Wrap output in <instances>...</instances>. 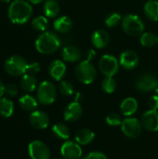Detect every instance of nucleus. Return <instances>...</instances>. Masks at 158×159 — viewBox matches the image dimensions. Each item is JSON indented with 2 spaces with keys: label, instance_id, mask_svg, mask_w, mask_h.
<instances>
[{
  "label": "nucleus",
  "instance_id": "nucleus-1",
  "mask_svg": "<svg viewBox=\"0 0 158 159\" xmlns=\"http://www.w3.org/2000/svg\"><path fill=\"white\" fill-rule=\"evenodd\" d=\"M33 14V7L31 3L25 0H13L8 7L7 15L9 20L14 24L26 23Z\"/></svg>",
  "mask_w": 158,
  "mask_h": 159
},
{
  "label": "nucleus",
  "instance_id": "nucleus-2",
  "mask_svg": "<svg viewBox=\"0 0 158 159\" xmlns=\"http://www.w3.org/2000/svg\"><path fill=\"white\" fill-rule=\"evenodd\" d=\"M61 43V39L57 34L51 31H46L38 35L34 46L39 53L44 55H50L60 48Z\"/></svg>",
  "mask_w": 158,
  "mask_h": 159
},
{
  "label": "nucleus",
  "instance_id": "nucleus-3",
  "mask_svg": "<svg viewBox=\"0 0 158 159\" xmlns=\"http://www.w3.org/2000/svg\"><path fill=\"white\" fill-rule=\"evenodd\" d=\"M122 30L130 36L141 35L144 32V22L142 19L136 14H128L122 18Z\"/></svg>",
  "mask_w": 158,
  "mask_h": 159
},
{
  "label": "nucleus",
  "instance_id": "nucleus-4",
  "mask_svg": "<svg viewBox=\"0 0 158 159\" xmlns=\"http://www.w3.org/2000/svg\"><path fill=\"white\" fill-rule=\"evenodd\" d=\"M27 65L28 63L24 58L19 55H12L6 60L4 63V69L7 75L18 77L22 76L27 73Z\"/></svg>",
  "mask_w": 158,
  "mask_h": 159
},
{
  "label": "nucleus",
  "instance_id": "nucleus-5",
  "mask_svg": "<svg viewBox=\"0 0 158 159\" xmlns=\"http://www.w3.org/2000/svg\"><path fill=\"white\" fill-rule=\"evenodd\" d=\"M74 73L77 80L86 85L93 83L97 77V70L95 66L91 63V61L87 60H84L78 63Z\"/></svg>",
  "mask_w": 158,
  "mask_h": 159
},
{
  "label": "nucleus",
  "instance_id": "nucleus-6",
  "mask_svg": "<svg viewBox=\"0 0 158 159\" xmlns=\"http://www.w3.org/2000/svg\"><path fill=\"white\" fill-rule=\"evenodd\" d=\"M57 97V89L55 85L50 81H43L36 89V99L43 105L52 104Z\"/></svg>",
  "mask_w": 158,
  "mask_h": 159
},
{
  "label": "nucleus",
  "instance_id": "nucleus-7",
  "mask_svg": "<svg viewBox=\"0 0 158 159\" xmlns=\"http://www.w3.org/2000/svg\"><path fill=\"white\" fill-rule=\"evenodd\" d=\"M119 61L109 54L103 55L99 61V69L107 77H114L119 70Z\"/></svg>",
  "mask_w": 158,
  "mask_h": 159
},
{
  "label": "nucleus",
  "instance_id": "nucleus-8",
  "mask_svg": "<svg viewBox=\"0 0 158 159\" xmlns=\"http://www.w3.org/2000/svg\"><path fill=\"white\" fill-rule=\"evenodd\" d=\"M121 129L123 133L129 138H137L141 135L142 125L137 118L134 117H127L122 121Z\"/></svg>",
  "mask_w": 158,
  "mask_h": 159
},
{
  "label": "nucleus",
  "instance_id": "nucleus-9",
  "mask_svg": "<svg viewBox=\"0 0 158 159\" xmlns=\"http://www.w3.org/2000/svg\"><path fill=\"white\" fill-rule=\"evenodd\" d=\"M28 153L31 159H49L50 150L41 141H33L28 145Z\"/></svg>",
  "mask_w": 158,
  "mask_h": 159
},
{
  "label": "nucleus",
  "instance_id": "nucleus-10",
  "mask_svg": "<svg viewBox=\"0 0 158 159\" xmlns=\"http://www.w3.org/2000/svg\"><path fill=\"white\" fill-rule=\"evenodd\" d=\"M61 154L63 159H81L82 148L76 142L66 141L61 147Z\"/></svg>",
  "mask_w": 158,
  "mask_h": 159
},
{
  "label": "nucleus",
  "instance_id": "nucleus-11",
  "mask_svg": "<svg viewBox=\"0 0 158 159\" xmlns=\"http://www.w3.org/2000/svg\"><path fill=\"white\" fill-rule=\"evenodd\" d=\"M140 59L138 54L131 49L124 50L119 56V64L126 70H133L139 64Z\"/></svg>",
  "mask_w": 158,
  "mask_h": 159
},
{
  "label": "nucleus",
  "instance_id": "nucleus-12",
  "mask_svg": "<svg viewBox=\"0 0 158 159\" xmlns=\"http://www.w3.org/2000/svg\"><path fill=\"white\" fill-rule=\"evenodd\" d=\"M142 127L152 132L158 131V110H148L142 116Z\"/></svg>",
  "mask_w": 158,
  "mask_h": 159
},
{
  "label": "nucleus",
  "instance_id": "nucleus-13",
  "mask_svg": "<svg viewBox=\"0 0 158 159\" xmlns=\"http://www.w3.org/2000/svg\"><path fill=\"white\" fill-rule=\"evenodd\" d=\"M157 80L154 75L144 74L137 79L136 87L141 92H149L151 90H155Z\"/></svg>",
  "mask_w": 158,
  "mask_h": 159
},
{
  "label": "nucleus",
  "instance_id": "nucleus-14",
  "mask_svg": "<svg viewBox=\"0 0 158 159\" xmlns=\"http://www.w3.org/2000/svg\"><path fill=\"white\" fill-rule=\"evenodd\" d=\"M29 120H30L32 127H34L36 129H45L49 125V117L43 111L35 110L32 112V114L30 115Z\"/></svg>",
  "mask_w": 158,
  "mask_h": 159
},
{
  "label": "nucleus",
  "instance_id": "nucleus-15",
  "mask_svg": "<svg viewBox=\"0 0 158 159\" xmlns=\"http://www.w3.org/2000/svg\"><path fill=\"white\" fill-rule=\"evenodd\" d=\"M83 114V108L78 102H73L66 106L63 112V116L65 121L74 122L78 120Z\"/></svg>",
  "mask_w": 158,
  "mask_h": 159
},
{
  "label": "nucleus",
  "instance_id": "nucleus-16",
  "mask_svg": "<svg viewBox=\"0 0 158 159\" xmlns=\"http://www.w3.org/2000/svg\"><path fill=\"white\" fill-rule=\"evenodd\" d=\"M48 74L50 77L56 81H61L66 74V65L61 60L53 61L48 66Z\"/></svg>",
  "mask_w": 158,
  "mask_h": 159
},
{
  "label": "nucleus",
  "instance_id": "nucleus-17",
  "mask_svg": "<svg viewBox=\"0 0 158 159\" xmlns=\"http://www.w3.org/2000/svg\"><path fill=\"white\" fill-rule=\"evenodd\" d=\"M109 42H110L109 34L103 29L96 30L91 36V43L93 47L98 49L105 48L108 46Z\"/></svg>",
  "mask_w": 158,
  "mask_h": 159
},
{
  "label": "nucleus",
  "instance_id": "nucleus-18",
  "mask_svg": "<svg viewBox=\"0 0 158 159\" xmlns=\"http://www.w3.org/2000/svg\"><path fill=\"white\" fill-rule=\"evenodd\" d=\"M73 20L68 16H60L53 22V28L57 33L66 34L73 29Z\"/></svg>",
  "mask_w": 158,
  "mask_h": 159
},
{
  "label": "nucleus",
  "instance_id": "nucleus-19",
  "mask_svg": "<svg viewBox=\"0 0 158 159\" xmlns=\"http://www.w3.org/2000/svg\"><path fill=\"white\" fill-rule=\"evenodd\" d=\"M61 58L67 62H76L81 60L82 52L74 46H66L61 50Z\"/></svg>",
  "mask_w": 158,
  "mask_h": 159
},
{
  "label": "nucleus",
  "instance_id": "nucleus-20",
  "mask_svg": "<svg viewBox=\"0 0 158 159\" xmlns=\"http://www.w3.org/2000/svg\"><path fill=\"white\" fill-rule=\"evenodd\" d=\"M138 107H139V104H138L137 100L132 97L126 98L120 104V110H121L122 115L128 117L134 115L137 112Z\"/></svg>",
  "mask_w": 158,
  "mask_h": 159
},
{
  "label": "nucleus",
  "instance_id": "nucleus-21",
  "mask_svg": "<svg viewBox=\"0 0 158 159\" xmlns=\"http://www.w3.org/2000/svg\"><path fill=\"white\" fill-rule=\"evenodd\" d=\"M43 12L47 18H56L61 12V7L57 0H45L43 4Z\"/></svg>",
  "mask_w": 158,
  "mask_h": 159
},
{
  "label": "nucleus",
  "instance_id": "nucleus-22",
  "mask_svg": "<svg viewBox=\"0 0 158 159\" xmlns=\"http://www.w3.org/2000/svg\"><path fill=\"white\" fill-rule=\"evenodd\" d=\"M20 88L24 92L30 93L34 91V89H36L37 87V79L36 77L29 73L24 74L21 78H20Z\"/></svg>",
  "mask_w": 158,
  "mask_h": 159
},
{
  "label": "nucleus",
  "instance_id": "nucleus-23",
  "mask_svg": "<svg viewBox=\"0 0 158 159\" xmlns=\"http://www.w3.org/2000/svg\"><path fill=\"white\" fill-rule=\"evenodd\" d=\"M19 104L22 110L26 112H34L38 106V101L32 95L25 94L19 99Z\"/></svg>",
  "mask_w": 158,
  "mask_h": 159
},
{
  "label": "nucleus",
  "instance_id": "nucleus-24",
  "mask_svg": "<svg viewBox=\"0 0 158 159\" xmlns=\"http://www.w3.org/2000/svg\"><path fill=\"white\" fill-rule=\"evenodd\" d=\"M74 138H75V142L78 144L88 145V143H90L94 140L95 134L93 131H91L88 129H81L75 133Z\"/></svg>",
  "mask_w": 158,
  "mask_h": 159
},
{
  "label": "nucleus",
  "instance_id": "nucleus-25",
  "mask_svg": "<svg viewBox=\"0 0 158 159\" xmlns=\"http://www.w3.org/2000/svg\"><path fill=\"white\" fill-rule=\"evenodd\" d=\"M144 14L146 18L153 21L158 20V1L156 0H151L147 1L143 7Z\"/></svg>",
  "mask_w": 158,
  "mask_h": 159
},
{
  "label": "nucleus",
  "instance_id": "nucleus-26",
  "mask_svg": "<svg viewBox=\"0 0 158 159\" xmlns=\"http://www.w3.org/2000/svg\"><path fill=\"white\" fill-rule=\"evenodd\" d=\"M14 113V103L8 98L0 99V116L6 118L10 117Z\"/></svg>",
  "mask_w": 158,
  "mask_h": 159
},
{
  "label": "nucleus",
  "instance_id": "nucleus-27",
  "mask_svg": "<svg viewBox=\"0 0 158 159\" xmlns=\"http://www.w3.org/2000/svg\"><path fill=\"white\" fill-rule=\"evenodd\" d=\"M52 133L61 140H68L70 137V130L67 125L63 123H57L52 127Z\"/></svg>",
  "mask_w": 158,
  "mask_h": 159
},
{
  "label": "nucleus",
  "instance_id": "nucleus-28",
  "mask_svg": "<svg viewBox=\"0 0 158 159\" xmlns=\"http://www.w3.org/2000/svg\"><path fill=\"white\" fill-rule=\"evenodd\" d=\"M140 42L142 46L146 47V48H152L156 45L157 43V36L150 32H145L141 34L140 37Z\"/></svg>",
  "mask_w": 158,
  "mask_h": 159
},
{
  "label": "nucleus",
  "instance_id": "nucleus-29",
  "mask_svg": "<svg viewBox=\"0 0 158 159\" xmlns=\"http://www.w3.org/2000/svg\"><path fill=\"white\" fill-rule=\"evenodd\" d=\"M32 26L39 32H46L48 28V20L46 16H36L32 20Z\"/></svg>",
  "mask_w": 158,
  "mask_h": 159
},
{
  "label": "nucleus",
  "instance_id": "nucleus-30",
  "mask_svg": "<svg viewBox=\"0 0 158 159\" xmlns=\"http://www.w3.org/2000/svg\"><path fill=\"white\" fill-rule=\"evenodd\" d=\"M122 20L121 15L118 12H112L110 14H108L104 20L105 25L108 28H114L116 27Z\"/></svg>",
  "mask_w": 158,
  "mask_h": 159
},
{
  "label": "nucleus",
  "instance_id": "nucleus-31",
  "mask_svg": "<svg viewBox=\"0 0 158 159\" xmlns=\"http://www.w3.org/2000/svg\"><path fill=\"white\" fill-rule=\"evenodd\" d=\"M102 89L104 92L111 94L113 93L115 89H116V81L114 79V77H107L105 76V78L102 81Z\"/></svg>",
  "mask_w": 158,
  "mask_h": 159
},
{
  "label": "nucleus",
  "instance_id": "nucleus-32",
  "mask_svg": "<svg viewBox=\"0 0 158 159\" xmlns=\"http://www.w3.org/2000/svg\"><path fill=\"white\" fill-rule=\"evenodd\" d=\"M59 90L61 93V95H63L65 97L72 96L74 93V89L73 84L71 82L67 81V80H61L60 82Z\"/></svg>",
  "mask_w": 158,
  "mask_h": 159
},
{
  "label": "nucleus",
  "instance_id": "nucleus-33",
  "mask_svg": "<svg viewBox=\"0 0 158 159\" xmlns=\"http://www.w3.org/2000/svg\"><path fill=\"white\" fill-rule=\"evenodd\" d=\"M105 120H106V123L111 127L120 126L122 124V121H123L121 119L120 116L118 114H115V113H112V114L108 115Z\"/></svg>",
  "mask_w": 158,
  "mask_h": 159
},
{
  "label": "nucleus",
  "instance_id": "nucleus-34",
  "mask_svg": "<svg viewBox=\"0 0 158 159\" xmlns=\"http://www.w3.org/2000/svg\"><path fill=\"white\" fill-rule=\"evenodd\" d=\"M5 94L8 98H13L18 94V88L14 84H8L5 86Z\"/></svg>",
  "mask_w": 158,
  "mask_h": 159
},
{
  "label": "nucleus",
  "instance_id": "nucleus-35",
  "mask_svg": "<svg viewBox=\"0 0 158 159\" xmlns=\"http://www.w3.org/2000/svg\"><path fill=\"white\" fill-rule=\"evenodd\" d=\"M40 64L38 62H31L28 63L27 65V73L32 74V75H35L37 73L40 72Z\"/></svg>",
  "mask_w": 158,
  "mask_h": 159
},
{
  "label": "nucleus",
  "instance_id": "nucleus-36",
  "mask_svg": "<svg viewBox=\"0 0 158 159\" xmlns=\"http://www.w3.org/2000/svg\"><path fill=\"white\" fill-rule=\"evenodd\" d=\"M82 159H108L107 157L102 152H91L86 155Z\"/></svg>",
  "mask_w": 158,
  "mask_h": 159
},
{
  "label": "nucleus",
  "instance_id": "nucleus-37",
  "mask_svg": "<svg viewBox=\"0 0 158 159\" xmlns=\"http://www.w3.org/2000/svg\"><path fill=\"white\" fill-rule=\"evenodd\" d=\"M148 106L151 110H158V95H153L149 98Z\"/></svg>",
  "mask_w": 158,
  "mask_h": 159
},
{
  "label": "nucleus",
  "instance_id": "nucleus-38",
  "mask_svg": "<svg viewBox=\"0 0 158 159\" xmlns=\"http://www.w3.org/2000/svg\"><path fill=\"white\" fill-rule=\"evenodd\" d=\"M96 57V52L94 49H88L86 53V60L88 61H91Z\"/></svg>",
  "mask_w": 158,
  "mask_h": 159
},
{
  "label": "nucleus",
  "instance_id": "nucleus-39",
  "mask_svg": "<svg viewBox=\"0 0 158 159\" xmlns=\"http://www.w3.org/2000/svg\"><path fill=\"white\" fill-rule=\"evenodd\" d=\"M4 94H5V86H4L3 82L0 80V99L3 98Z\"/></svg>",
  "mask_w": 158,
  "mask_h": 159
},
{
  "label": "nucleus",
  "instance_id": "nucleus-40",
  "mask_svg": "<svg viewBox=\"0 0 158 159\" xmlns=\"http://www.w3.org/2000/svg\"><path fill=\"white\" fill-rule=\"evenodd\" d=\"M83 98V95L81 92H75V97H74V102H78Z\"/></svg>",
  "mask_w": 158,
  "mask_h": 159
},
{
  "label": "nucleus",
  "instance_id": "nucleus-41",
  "mask_svg": "<svg viewBox=\"0 0 158 159\" xmlns=\"http://www.w3.org/2000/svg\"><path fill=\"white\" fill-rule=\"evenodd\" d=\"M29 3H31V4H34V5H37V4H39V3H41V2H43L44 0H27Z\"/></svg>",
  "mask_w": 158,
  "mask_h": 159
},
{
  "label": "nucleus",
  "instance_id": "nucleus-42",
  "mask_svg": "<svg viewBox=\"0 0 158 159\" xmlns=\"http://www.w3.org/2000/svg\"><path fill=\"white\" fill-rule=\"evenodd\" d=\"M155 91L158 94V80H157V83H156V88H155Z\"/></svg>",
  "mask_w": 158,
  "mask_h": 159
},
{
  "label": "nucleus",
  "instance_id": "nucleus-43",
  "mask_svg": "<svg viewBox=\"0 0 158 159\" xmlns=\"http://www.w3.org/2000/svg\"><path fill=\"white\" fill-rule=\"evenodd\" d=\"M10 1L11 0H0V2H2V3H10Z\"/></svg>",
  "mask_w": 158,
  "mask_h": 159
},
{
  "label": "nucleus",
  "instance_id": "nucleus-44",
  "mask_svg": "<svg viewBox=\"0 0 158 159\" xmlns=\"http://www.w3.org/2000/svg\"><path fill=\"white\" fill-rule=\"evenodd\" d=\"M54 159H61V158H54ZM62 159H63V158H62Z\"/></svg>",
  "mask_w": 158,
  "mask_h": 159
},
{
  "label": "nucleus",
  "instance_id": "nucleus-45",
  "mask_svg": "<svg viewBox=\"0 0 158 159\" xmlns=\"http://www.w3.org/2000/svg\"><path fill=\"white\" fill-rule=\"evenodd\" d=\"M157 44H158V36H157Z\"/></svg>",
  "mask_w": 158,
  "mask_h": 159
},
{
  "label": "nucleus",
  "instance_id": "nucleus-46",
  "mask_svg": "<svg viewBox=\"0 0 158 159\" xmlns=\"http://www.w3.org/2000/svg\"><path fill=\"white\" fill-rule=\"evenodd\" d=\"M148 1H151V0H148Z\"/></svg>",
  "mask_w": 158,
  "mask_h": 159
}]
</instances>
